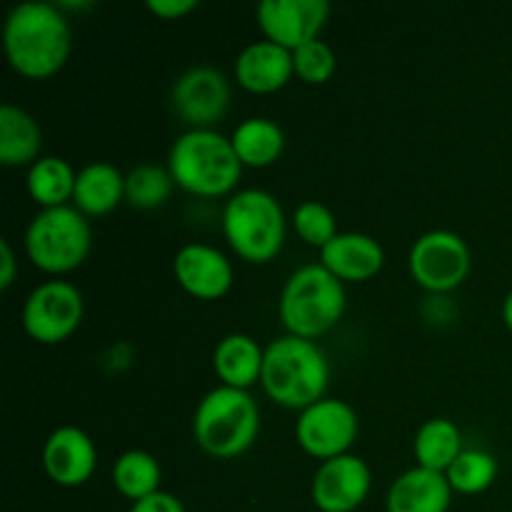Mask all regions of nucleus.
I'll return each instance as SVG.
<instances>
[{"mask_svg": "<svg viewBox=\"0 0 512 512\" xmlns=\"http://www.w3.org/2000/svg\"><path fill=\"white\" fill-rule=\"evenodd\" d=\"M230 100V80L210 65L188 68L170 88V108L188 130H213V125L228 115Z\"/></svg>", "mask_w": 512, "mask_h": 512, "instance_id": "obj_11", "label": "nucleus"}, {"mask_svg": "<svg viewBox=\"0 0 512 512\" xmlns=\"http://www.w3.org/2000/svg\"><path fill=\"white\" fill-rule=\"evenodd\" d=\"M43 470L60 488H80L88 483L98 465V448L85 430L63 425L53 430L43 445Z\"/></svg>", "mask_w": 512, "mask_h": 512, "instance_id": "obj_15", "label": "nucleus"}, {"mask_svg": "<svg viewBox=\"0 0 512 512\" xmlns=\"http://www.w3.org/2000/svg\"><path fill=\"white\" fill-rule=\"evenodd\" d=\"M328 0H263L255 10L265 40L295 53L318 40L330 18Z\"/></svg>", "mask_w": 512, "mask_h": 512, "instance_id": "obj_12", "label": "nucleus"}, {"mask_svg": "<svg viewBox=\"0 0 512 512\" xmlns=\"http://www.w3.org/2000/svg\"><path fill=\"white\" fill-rule=\"evenodd\" d=\"M413 450L420 468L448 473L450 465L463 455V433L450 418H433L420 425Z\"/></svg>", "mask_w": 512, "mask_h": 512, "instance_id": "obj_24", "label": "nucleus"}, {"mask_svg": "<svg viewBox=\"0 0 512 512\" xmlns=\"http://www.w3.org/2000/svg\"><path fill=\"white\" fill-rule=\"evenodd\" d=\"M130 512H185V505L180 503V498H175L173 493L160 490V493L130 505Z\"/></svg>", "mask_w": 512, "mask_h": 512, "instance_id": "obj_31", "label": "nucleus"}, {"mask_svg": "<svg viewBox=\"0 0 512 512\" xmlns=\"http://www.w3.org/2000/svg\"><path fill=\"white\" fill-rule=\"evenodd\" d=\"M175 180L168 168L155 163L135 165L125 173V203L135 210H155L173 195Z\"/></svg>", "mask_w": 512, "mask_h": 512, "instance_id": "obj_26", "label": "nucleus"}, {"mask_svg": "<svg viewBox=\"0 0 512 512\" xmlns=\"http://www.w3.org/2000/svg\"><path fill=\"white\" fill-rule=\"evenodd\" d=\"M173 275L180 288L198 300H220L233 288V263L223 250L205 243H188L175 253Z\"/></svg>", "mask_w": 512, "mask_h": 512, "instance_id": "obj_14", "label": "nucleus"}, {"mask_svg": "<svg viewBox=\"0 0 512 512\" xmlns=\"http://www.w3.org/2000/svg\"><path fill=\"white\" fill-rule=\"evenodd\" d=\"M18 275V260H15V250L10 240H0V290H8L15 283Z\"/></svg>", "mask_w": 512, "mask_h": 512, "instance_id": "obj_32", "label": "nucleus"}, {"mask_svg": "<svg viewBox=\"0 0 512 512\" xmlns=\"http://www.w3.org/2000/svg\"><path fill=\"white\" fill-rule=\"evenodd\" d=\"M265 395L275 405L303 413L318 400L328 398L330 363L315 340L283 335L265 348L263 378Z\"/></svg>", "mask_w": 512, "mask_h": 512, "instance_id": "obj_2", "label": "nucleus"}, {"mask_svg": "<svg viewBox=\"0 0 512 512\" xmlns=\"http://www.w3.org/2000/svg\"><path fill=\"white\" fill-rule=\"evenodd\" d=\"M360 433L358 413L340 398H323L305 408L295 423L300 450L315 460H333L348 455Z\"/></svg>", "mask_w": 512, "mask_h": 512, "instance_id": "obj_10", "label": "nucleus"}, {"mask_svg": "<svg viewBox=\"0 0 512 512\" xmlns=\"http://www.w3.org/2000/svg\"><path fill=\"white\" fill-rule=\"evenodd\" d=\"M293 63L295 75L308 85H325L335 75V68H338V58H335L333 48L320 38L295 50Z\"/></svg>", "mask_w": 512, "mask_h": 512, "instance_id": "obj_29", "label": "nucleus"}, {"mask_svg": "<svg viewBox=\"0 0 512 512\" xmlns=\"http://www.w3.org/2000/svg\"><path fill=\"white\" fill-rule=\"evenodd\" d=\"M175 185L195 198H223L238 193L243 163L228 135L218 130H185L168 153Z\"/></svg>", "mask_w": 512, "mask_h": 512, "instance_id": "obj_3", "label": "nucleus"}, {"mask_svg": "<svg viewBox=\"0 0 512 512\" xmlns=\"http://www.w3.org/2000/svg\"><path fill=\"white\" fill-rule=\"evenodd\" d=\"M498 460L485 450H463L458 460L450 465L448 483L453 493L480 495L498 478Z\"/></svg>", "mask_w": 512, "mask_h": 512, "instance_id": "obj_27", "label": "nucleus"}, {"mask_svg": "<svg viewBox=\"0 0 512 512\" xmlns=\"http://www.w3.org/2000/svg\"><path fill=\"white\" fill-rule=\"evenodd\" d=\"M113 478L115 490L123 498L138 500L150 498V495L160 493V480H163V468H160L158 458L145 450H128V453L118 455L113 463Z\"/></svg>", "mask_w": 512, "mask_h": 512, "instance_id": "obj_25", "label": "nucleus"}, {"mask_svg": "<svg viewBox=\"0 0 512 512\" xmlns=\"http://www.w3.org/2000/svg\"><path fill=\"white\" fill-rule=\"evenodd\" d=\"M293 53L270 40H258L240 50L235 58V80L240 88L255 95L278 93L293 80Z\"/></svg>", "mask_w": 512, "mask_h": 512, "instance_id": "obj_17", "label": "nucleus"}, {"mask_svg": "<svg viewBox=\"0 0 512 512\" xmlns=\"http://www.w3.org/2000/svg\"><path fill=\"white\" fill-rule=\"evenodd\" d=\"M73 48L63 8L43 0L15 5L3 23V50L10 68L28 80H48L65 68Z\"/></svg>", "mask_w": 512, "mask_h": 512, "instance_id": "obj_1", "label": "nucleus"}, {"mask_svg": "<svg viewBox=\"0 0 512 512\" xmlns=\"http://www.w3.org/2000/svg\"><path fill=\"white\" fill-rule=\"evenodd\" d=\"M320 265L340 283H368L383 270L385 250L368 233H338L320 250Z\"/></svg>", "mask_w": 512, "mask_h": 512, "instance_id": "obj_16", "label": "nucleus"}, {"mask_svg": "<svg viewBox=\"0 0 512 512\" xmlns=\"http://www.w3.org/2000/svg\"><path fill=\"white\" fill-rule=\"evenodd\" d=\"M125 200V173L118 165L88 163L78 170L73 193V208H78L85 218H100L118 208Z\"/></svg>", "mask_w": 512, "mask_h": 512, "instance_id": "obj_19", "label": "nucleus"}, {"mask_svg": "<svg viewBox=\"0 0 512 512\" xmlns=\"http://www.w3.org/2000/svg\"><path fill=\"white\" fill-rule=\"evenodd\" d=\"M470 248L453 230H430L420 235L408 255V270L428 293H450L468 280Z\"/></svg>", "mask_w": 512, "mask_h": 512, "instance_id": "obj_8", "label": "nucleus"}, {"mask_svg": "<svg viewBox=\"0 0 512 512\" xmlns=\"http://www.w3.org/2000/svg\"><path fill=\"white\" fill-rule=\"evenodd\" d=\"M348 295L330 270L320 263L303 265L285 280L278 300V315L288 335L315 340L343 320Z\"/></svg>", "mask_w": 512, "mask_h": 512, "instance_id": "obj_5", "label": "nucleus"}, {"mask_svg": "<svg viewBox=\"0 0 512 512\" xmlns=\"http://www.w3.org/2000/svg\"><path fill=\"white\" fill-rule=\"evenodd\" d=\"M293 225L295 233L318 250H323L338 235V220H335L333 210L328 205L318 203V200L300 203L293 213Z\"/></svg>", "mask_w": 512, "mask_h": 512, "instance_id": "obj_28", "label": "nucleus"}, {"mask_svg": "<svg viewBox=\"0 0 512 512\" xmlns=\"http://www.w3.org/2000/svg\"><path fill=\"white\" fill-rule=\"evenodd\" d=\"M43 130L28 110L5 103L0 108V163L5 168H30L43 158Z\"/></svg>", "mask_w": 512, "mask_h": 512, "instance_id": "obj_21", "label": "nucleus"}, {"mask_svg": "<svg viewBox=\"0 0 512 512\" xmlns=\"http://www.w3.org/2000/svg\"><path fill=\"white\" fill-rule=\"evenodd\" d=\"M198 8V0H148V10L163 20H180Z\"/></svg>", "mask_w": 512, "mask_h": 512, "instance_id": "obj_30", "label": "nucleus"}, {"mask_svg": "<svg viewBox=\"0 0 512 512\" xmlns=\"http://www.w3.org/2000/svg\"><path fill=\"white\" fill-rule=\"evenodd\" d=\"M450 503H453V488L448 483V475L415 465L393 480L385 498V510L448 512Z\"/></svg>", "mask_w": 512, "mask_h": 512, "instance_id": "obj_18", "label": "nucleus"}, {"mask_svg": "<svg viewBox=\"0 0 512 512\" xmlns=\"http://www.w3.org/2000/svg\"><path fill=\"white\" fill-rule=\"evenodd\" d=\"M93 248L88 218L73 205L38 210L25 228V255L48 275L78 270Z\"/></svg>", "mask_w": 512, "mask_h": 512, "instance_id": "obj_7", "label": "nucleus"}, {"mask_svg": "<svg viewBox=\"0 0 512 512\" xmlns=\"http://www.w3.org/2000/svg\"><path fill=\"white\" fill-rule=\"evenodd\" d=\"M265 348L245 333H230L215 345L213 370L228 388L250 390L263 378Z\"/></svg>", "mask_w": 512, "mask_h": 512, "instance_id": "obj_20", "label": "nucleus"}, {"mask_svg": "<svg viewBox=\"0 0 512 512\" xmlns=\"http://www.w3.org/2000/svg\"><path fill=\"white\" fill-rule=\"evenodd\" d=\"M503 320H505V325H508V330L512 333V290L508 295H505V300H503Z\"/></svg>", "mask_w": 512, "mask_h": 512, "instance_id": "obj_33", "label": "nucleus"}, {"mask_svg": "<svg viewBox=\"0 0 512 512\" xmlns=\"http://www.w3.org/2000/svg\"><path fill=\"white\" fill-rule=\"evenodd\" d=\"M75 178H78V170H73L68 160L58 155H43L38 163L28 168L25 188L40 210L63 208V205H73Z\"/></svg>", "mask_w": 512, "mask_h": 512, "instance_id": "obj_23", "label": "nucleus"}, {"mask_svg": "<svg viewBox=\"0 0 512 512\" xmlns=\"http://www.w3.org/2000/svg\"><path fill=\"white\" fill-rule=\"evenodd\" d=\"M260 433V408L250 390L218 385L195 408L193 438L203 453L233 460L248 453Z\"/></svg>", "mask_w": 512, "mask_h": 512, "instance_id": "obj_4", "label": "nucleus"}, {"mask_svg": "<svg viewBox=\"0 0 512 512\" xmlns=\"http://www.w3.org/2000/svg\"><path fill=\"white\" fill-rule=\"evenodd\" d=\"M370 488L373 473L368 463L348 453L320 463L310 483V498L320 512H355L368 500Z\"/></svg>", "mask_w": 512, "mask_h": 512, "instance_id": "obj_13", "label": "nucleus"}, {"mask_svg": "<svg viewBox=\"0 0 512 512\" xmlns=\"http://www.w3.org/2000/svg\"><path fill=\"white\" fill-rule=\"evenodd\" d=\"M288 220L283 205L263 188L238 190L223 208V235L245 263L263 265L278 258L285 245Z\"/></svg>", "mask_w": 512, "mask_h": 512, "instance_id": "obj_6", "label": "nucleus"}, {"mask_svg": "<svg viewBox=\"0 0 512 512\" xmlns=\"http://www.w3.org/2000/svg\"><path fill=\"white\" fill-rule=\"evenodd\" d=\"M83 315L85 300L80 288L68 280H48L25 298L23 328L35 343L60 345L80 328Z\"/></svg>", "mask_w": 512, "mask_h": 512, "instance_id": "obj_9", "label": "nucleus"}, {"mask_svg": "<svg viewBox=\"0 0 512 512\" xmlns=\"http://www.w3.org/2000/svg\"><path fill=\"white\" fill-rule=\"evenodd\" d=\"M235 155L243 168H270L280 160L285 150V133L275 120L255 118L243 120L230 135Z\"/></svg>", "mask_w": 512, "mask_h": 512, "instance_id": "obj_22", "label": "nucleus"}]
</instances>
